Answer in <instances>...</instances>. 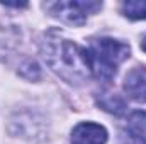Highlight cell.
Instances as JSON below:
<instances>
[{"label": "cell", "instance_id": "obj_1", "mask_svg": "<svg viewBox=\"0 0 146 144\" xmlns=\"http://www.w3.org/2000/svg\"><path fill=\"white\" fill-rule=\"evenodd\" d=\"M42 56L53 71L70 83H82L92 73L87 49L70 39H61L54 34L48 36L42 42Z\"/></svg>", "mask_w": 146, "mask_h": 144}, {"label": "cell", "instance_id": "obj_2", "mask_svg": "<svg viewBox=\"0 0 146 144\" xmlns=\"http://www.w3.org/2000/svg\"><path fill=\"white\" fill-rule=\"evenodd\" d=\"M87 54L92 73L99 80L109 81L115 76L119 65L129 58V46L117 39L100 37L92 41Z\"/></svg>", "mask_w": 146, "mask_h": 144}, {"label": "cell", "instance_id": "obj_3", "mask_svg": "<svg viewBox=\"0 0 146 144\" xmlns=\"http://www.w3.org/2000/svg\"><path fill=\"white\" fill-rule=\"evenodd\" d=\"M100 7L102 3L97 2H58L51 5V14L63 22L82 26L87 20V14H92Z\"/></svg>", "mask_w": 146, "mask_h": 144}, {"label": "cell", "instance_id": "obj_4", "mask_svg": "<svg viewBox=\"0 0 146 144\" xmlns=\"http://www.w3.org/2000/svg\"><path fill=\"white\" fill-rule=\"evenodd\" d=\"M107 131L100 124L82 122L72 131V144H106Z\"/></svg>", "mask_w": 146, "mask_h": 144}, {"label": "cell", "instance_id": "obj_5", "mask_svg": "<svg viewBox=\"0 0 146 144\" xmlns=\"http://www.w3.org/2000/svg\"><path fill=\"white\" fill-rule=\"evenodd\" d=\"M124 92L136 102H146V68H133L126 75Z\"/></svg>", "mask_w": 146, "mask_h": 144}, {"label": "cell", "instance_id": "obj_6", "mask_svg": "<svg viewBox=\"0 0 146 144\" xmlns=\"http://www.w3.org/2000/svg\"><path fill=\"white\" fill-rule=\"evenodd\" d=\"M124 134L127 144H146V112L136 110L129 115Z\"/></svg>", "mask_w": 146, "mask_h": 144}, {"label": "cell", "instance_id": "obj_7", "mask_svg": "<svg viewBox=\"0 0 146 144\" xmlns=\"http://www.w3.org/2000/svg\"><path fill=\"white\" fill-rule=\"evenodd\" d=\"M97 104L104 108L106 112H110V114H114V115H122V114L126 112V108H127L126 107V102L122 100L121 95H117V93H109V92L100 93L99 98H97Z\"/></svg>", "mask_w": 146, "mask_h": 144}, {"label": "cell", "instance_id": "obj_8", "mask_svg": "<svg viewBox=\"0 0 146 144\" xmlns=\"http://www.w3.org/2000/svg\"><path fill=\"white\" fill-rule=\"evenodd\" d=\"M122 14L133 20H145L146 19V0H127L122 3Z\"/></svg>", "mask_w": 146, "mask_h": 144}, {"label": "cell", "instance_id": "obj_9", "mask_svg": "<svg viewBox=\"0 0 146 144\" xmlns=\"http://www.w3.org/2000/svg\"><path fill=\"white\" fill-rule=\"evenodd\" d=\"M141 48H143V51L146 53V36H145V39H143V42H141Z\"/></svg>", "mask_w": 146, "mask_h": 144}]
</instances>
